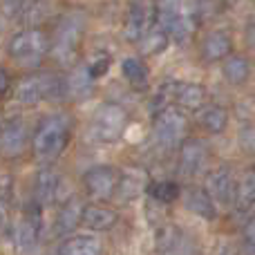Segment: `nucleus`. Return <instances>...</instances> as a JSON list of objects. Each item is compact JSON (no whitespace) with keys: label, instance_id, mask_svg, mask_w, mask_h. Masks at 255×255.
Wrapping results in <instances>:
<instances>
[{"label":"nucleus","instance_id":"34","mask_svg":"<svg viewBox=\"0 0 255 255\" xmlns=\"http://www.w3.org/2000/svg\"><path fill=\"white\" fill-rule=\"evenodd\" d=\"M29 0H0V9L4 16H20V11L27 7Z\"/></svg>","mask_w":255,"mask_h":255},{"label":"nucleus","instance_id":"19","mask_svg":"<svg viewBox=\"0 0 255 255\" xmlns=\"http://www.w3.org/2000/svg\"><path fill=\"white\" fill-rule=\"evenodd\" d=\"M231 49H233V40L222 29L208 31L202 40V56H204V61H208V63H215V61H222V58L231 56Z\"/></svg>","mask_w":255,"mask_h":255},{"label":"nucleus","instance_id":"8","mask_svg":"<svg viewBox=\"0 0 255 255\" xmlns=\"http://www.w3.org/2000/svg\"><path fill=\"white\" fill-rule=\"evenodd\" d=\"M154 18V4L152 0H130V7L126 13L124 36L128 43H139L150 31V22Z\"/></svg>","mask_w":255,"mask_h":255},{"label":"nucleus","instance_id":"28","mask_svg":"<svg viewBox=\"0 0 255 255\" xmlns=\"http://www.w3.org/2000/svg\"><path fill=\"white\" fill-rule=\"evenodd\" d=\"M143 45H141V47H143V52L145 54H159V52H163V49H166V45H168V36H166V31L163 29H150L148 34L143 36Z\"/></svg>","mask_w":255,"mask_h":255},{"label":"nucleus","instance_id":"6","mask_svg":"<svg viewBox=\"0 0 255 255\" xmlns=\"http://www.w3.org/2000/svg\"><path fill=\"white\" fill-rule=\"evenodd\" d=\"M154 141L161 150H172L177 145L184 143V136H186V117L181 110L177 108L168 106L163 108L161 112L154 115Z\"/></svg>","mask_w":255,"mask_h":255},{"label":"nucleus","instance_id":"30","mask_svg":"<svg viewBox=\"0 0 255 255\" xmlns=\"http://www.w3.org/2000/svg\"><path fill=\"white\" fill-rule=\"evenodd\" d=\"M45 13H47V7H43V2H40V0H29V2H27V7L20 11V20L25 22V25L34 27V25H38V22L43 20Z\"/></svg>","mask_w":255,"mask_h":255},{"label":"nucleus","instance_id":"12","mask_svg":"<svg viewBox=\"0 0 255 255\" xmlns=\"http://www.w3.org/2000/svg\"><path fill=\"white\" fill-rule=\"evenodd\" d=\"M235 188H238V179L233 175V168L231 166H220L208 175L206 179V190L213 197L215 204H233L235 199Z\"/></svg>","mask_w":255,"mask_h":255},{"label":"nucleus","instance_id":"35","mask_svg":"<svg viewBox=\"0 0 255 255\" xmlns=\"http://www.w3.org/2000/svg\"><path fill=\"white\" fill-rule=\"evenodd\" d=\"M213 255H240V251H238V247H233L231 242H217Z\"/></svg>","mask_w":255,"mask_h":255},{"label":"nucleus","instance_id":"4","mask_svg":"<svg viewBox=\"0 0 255 255\" xmlns=\"http://www.w3.org/2000/svg\"><path fill=\"white\" fill-rule=\"evenodd\" d=\"M154 20L159 29L166 31L168 38L177 45H184L190 36V20L184 11L181 0H157L154 4Z\"/></svg>","mask_w":255,"mask_h":255},{"label":"nucleus","instance_id":"15","mask_svg":"<svg viewBox=\"0 0 255 255\" xmlns=\"http://www.w3.org/2000/svg\"><path fill=\"white\" fill-rule=\"evenodd\" d=\"M170 85V101H175L184 110H199L206 103V90L197 83H181V81H168Z\"/></svg>","mask_w":255,"mask_h":255},{"label":"nucleus","instance_id":"23","mask_svg":"<svg viewBox=\"0 0 255 255\" xmlns=\"http://www.w3.org/2000/svg\"><path fill=\"white\" fill-rule=\"evenodd\" d=\"M81 213H83V204L81 199L70 197L65 204L61 206V211L56 213V222H54V229L58 235H67L81 224Z\"/></svg>","mask_w":255,"mask_h":255},{"label":"nucleus","instance_id":"21","mask_svg":"<svg viewBox=\"0 0 255 255\" xmlns=\"http://www.w3.org/2000/svg\"><path fill=\"white\" fill-rule=\"evenodd\" d=\"M103 244L94 235H70L61 242L58 255H101Z\"/></svg>","mask_w":255,"mask_h":255},{"label":"nucleus","instance_id":"38","mask_svg":"<svg viewBox=\"0 0 255 255\" xmlns=\"http://www.w3.org/2000/svg\"><path fill=\"white\" fill-rule=\"evenodd\" d=\"M253 170H255V168H253Z\"/></svg>","mask_w":255,"mask_h":255},{"label":"nucleus","instance_id":"2","mask_svg":"<svg viewBox=\"0 0 255 255\" xmlns=\"http://www.w3.org/2000/svg\"><path fill=\"white\" fill-rule=\"evenodd\" d=\"M49 49V36L38 27H27L20 29L9 38L7 54L18 63V65L38 67L43 56Z\"/></svg>","mask_w":255,"mask_h":255},{"label":"nucleus","instance_id":"25","mask_svg":"<svg viewBox=\"0 0 255 255\" xmlns=\"http://www.w3.org/2000/svg\"><path fill=\"white\" fill-rule=\"evenodd\" d=\"M197 119H199V126L206 132L220 134V132H224L226 126H229V112L220 106H206V108H199Z\"/></svg>","mask_w":255,"mask_h":255},{"label":"nucleus","instance_id":"17","mask_svg":"<svg viewBox=\"0 0 255 255\" xmlns=\"http://www.w3.org/2000/svg\"><path fill=\"white\" fill-rule=\"evenodd\" d=\"M94 90V76L90 74L88 65H76L70 74L63 79V94H67L74 101L88 99Z\"/></svg>","mask_w":255,"mask_h":255},{"label":"nucleus","instance_id":"1","mask_svg":"<svg viewBox=\"0 0 255 255\" xmlns=\"http://www.w3.org/2000/svg\"><path fill=\"white\" fill-rule=\"evenodd\" d=\"M70 119L65 115H49L40 121L38 130L34 132V154L38 161H54L65 150L70 139Z\"/></svg>","mask_w":255,"mask_h":255},{"label":"nucleus","instance_id":"18","mask_svg":"<svg viewBox=\"0 0 255 255\" xmlns=\"http://www.w3.org/2000/svg\"><path fill=\"white\" fill-rule=\"evenodd\" d=\"M58 188H61V177L54 168H40L34 177V199L38 206L52 204L58 197Z\"/></svg>","mask_w":255,"mask_h":255},{"label":"nucleus","instance_id":"20","mask_svg":"<svg viewBox=\"0 0 255 255\" xmlns=\"http://www.w3.org/2000/svg\"><path fill=\"white\" fill-rule=\"evenodd\" d=\"M186 208H188L193 215L202 217V220L213 222L217 217V206L213 202V197L208 195L206 188H199V186H193L186 193Z\"/></svg>","mask_w":255,"mask_h":255},{"label":"nucleus","instance_id":"32","mask_svg":"<svg viewBox=\"0 0 255 255\" xmlns=\"http://www.w3.org/2000/svg\"><path fill=\"white\" fill-rule=\"evenodd\" d=\"M242 251L247 255L255 253V217L249 220L242 229Z\"/></svg>","mask_w":255,"mask_h":255},{"label":"nucleus","instance_id":"13","mask_svg":"<svg viewBox=\"0 0 255 255\" xmlns=\"http://www.w3.org/2000/svg\"><path fill=\"white\" fill-rule=\"evenodd\" d=\"M206 145L202 143L199 139H186L184 143H181V150H179V166H177V170H179V175L184 177V179H193V177H197L199 172L204 170V166H206Z\"/></svg>","mask_w":255,"mask_h":255},{"label":"nucleus","instance_id":"10","mask_svg":"<svg viewBox=\"0 0 255 255\" xmlns=\"http://www.w3.org/2000/svg\"><path fill=\"white\" fill-rule=\"evenodd\" d=\"M157 255H197V244L181 226L166 224L157 235Z\"/></svg>","mask_w":255,"mask_h":255},{"label":"nucleus","instance_id":"27","mask_svg":"<svg viewBox=\"0 0 255 255\" xmlns=\"http://www.w3.org/2000/svg\"><path fill=\"white\" fill-rule=\"evenodd\" d=\"M251 74V65L244 56H226L224 61V79L231 85H242Z\"/></svg>","mask_w":255,"mask_h":255},{"label":"nucleus","instance_id":"9","mask_svg":"<svg viewBox=\"0 0 255 255\" xmlns=\"http://www.w3.org/2000/svg\"><path fill=\"white\" fill-rule=\"evenodd\" d=\"M117 184H119V172L112 166H94L83 175V186L88 195L99 202H108L115 197Z\"/></svg>","mask_w":255,"mask_h":255},{"label":"nucleus","instance_id":"26","mask_svg":"<svg viewBox=\"0 0 255 255\" xmlns=\"http://www.w3.org/2000/svg\"><path fill=\"white\" fill-rule=\"evenodd\" d=\"M121 70H124V76L126 81L132 85L134 90H148L150 85V74H148V67L143 65V63L139 61V58H126L124 65H121Z\"/></svg>","mask_w":255,"mask_h":255},{"label":"nucleus","instance_id":"29","mask_svg":"<svg viewBox=\"0 0 255 255\" xmlns=\"http://www.w3.org/2000/svg\"><path fill=\"white\" fill-rule=\"evenodd\" d=\"M150 195L166 204L175 202V199L179 197V186H177L175 181H154V184L150 186Z\"/></svg>","mask_w":255,"mask_h":255},{"label":"nucleus","instance_id":"11","mask_svg":"<svg viewBox=\"0 0 255 255\" xmlns=\"http://www.w3.org/2000/svg\"><path fill=\"white\" fill-rule=\"evenodd\" d=\"M40 213L38 208H31L18 220L16 231H13V240H16V249L20 255H31L38 247L40 240Z\"/></svg>","mask_w":255,"mask_h":255},{"label":"nucleus","instance_id":"33","mask_svg":"<svg viewBox=\"0 0 255 255\" xmlns=\"http://www.w3.org/2000/svg\"><path fill=\"white\" fill-rule=\"evenodd\" d=\"M235 110H238L240 119L255 121V97H247V99H242V101H238Z\"/></svg>","mask_w":255,"mask_h":255},{"label":"nucleus","instance_id":"14","mask_svg":"<svg viewBox=\"0 0 255 255\" xmlns=\"http://www.w3.org/2000/svg\"><path fill=\"white\" fill-rule=\"evenodd\" d=\"M27 148V126L20 119L9 121L0 130V154L7 159H16Z\"/></svg>","mask_w":255,"mask_h":255},{"label":"nucleus","instance_id":"7","mask_svg":"<svg viewBox=\"0 0 255 255\" xmlns=\"http://www.w3.org/2000/svg\"><path fill=\"white\" fill-rule=\"evenodd\" d=\"M61 94H63V81L56 79L54 74H49V72L25 76L16 85V99L22 106H36V103L45 101V99H54L61 97Z\"/></svg>","mask_w":255,"mask_h":255},{"label":"nucleus","instance_id":"5","mask_svg":"<svg viewBox=\"0 0 255 255\" xmlns=\"http://www.w3.org/2000/svg\"><path fill=\"white\" fill-rule=\"evenodd\" d=\"M128 126V115L121 106L117 103H103V106L97 108L92 117V136L101 143H115L124 136Z\"/></svg>","mask_w":255,"mask_h":255},{"label":"nucleus","instance_id":"3","mask_svg":"<svg viewBox=\"0 0 255 255\" xmlns=\"http://www.w3.org/2000/svg\"><path fill=\"white\" fill-rule=\"evenodd\" d=\"M81 38H83V16L81 13H67L61 18L54 34L52 54L61 65H72L79 56Z\"/></svg>","mask_w":255,"mask_h":255},{"label":"nucleus","instance_id":"36","mask_svg":"<svg viewBox=\"0 0 255 255\" xmlns=\"http://www.w3.org/2000/svg\"><path fill=\"white\" fill-rule=\"evenodd\" d=\"M9 88V72L0 67V94H4Z\"/></svg>","mask_w":255,"mask_h":255},{"label":"nucleus","instance_id":"16","mask_svg":"<svg viewBox=\"0 0 255 255\" xmlns=\"http://www.w3.org/2000/svg\"><path fill=\"white\" fill-rule=\"evenodd\" d=\"M81 224L92 233H106L117 224V211L106 204H88L81 213Z\"/></svg>","mask_w":255,"mask_h":255},{"label":"nucleus","instance_id":"22","mask_svg":"<svg viewBox=\"0 0 255 255\" xmlns=\"http://www.w3.org/2000/svg\"><path fill=\"white\" fill-rule=\"evenodd\" d=\"M145 188V172L139 168H128L119 175V184H117V197L130 202V199L139 197Z\"/></svg>","mask_w":255,"mask_h":255},{"label":"nucleus","instance_id":"37","mask_svg":"<svg viewBox=\"0 0 255 255\" xmlns=\"http://www.w3.org/2000/svg\"><path fill=\"white\" fill-rule=\"evenodd\" d=\"M0 34H2V25H0Z\"/></svg>","mask_w":255,"mask_h":255},{"label":"nucleus","instance_id":"31","mask_svg":"<svg viewBox=\"0 0 255 255\" xmlns=\"http://www.w3.org/2000/svg\"><path fill=\"white\" fill-rule=\"evenodd\" d=\"M240 145H242L247 152H253L255 154V124L253 121H249V124H244L242 128H240Z\"/></svg>","mask_w":255,"mask_h":255},{"label":"nucleus","instance_id":"24","mask_svg":"<svg viewBox=\"0 0 255 255\" xmlns=\"http://www.w3.org/2000/svg\"><path fill=\"white\" fill-rule=\"evenodd\" d=\"M233 204H235L238 215H247L249 211H253L255 208V170L247 172V175L238 181Z\"/></svg>","mask_w":255,"mask_h":255}]
</instances>
